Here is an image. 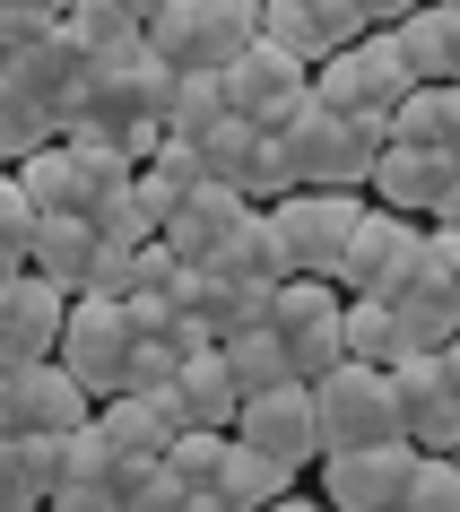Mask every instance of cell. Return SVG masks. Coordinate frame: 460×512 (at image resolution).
I'll use <instances>...</instances> for the list:
<instances>
[{
  "mask_svg": "<svg viewBox=\"0 0 460 512\" xmlns=\"http://www.w3.org/2000/svg\"><path fill=\"white\" fill-rule=\"evenodd\" d=\"M0 79H18V96H27V105L44 113V122H53V131H70V122L87 113V87H96V61H87L79 44H70V27H53L44 44H27V53L9 61Z\"/></svg>",
  "mask_w": 460,
  "mask_h": 512,
  "instance_id": "7c38bea8",
  "label": "cell"
},
{
  "mask_svg": "<svg viewBox=\"0 0 460 512\" xmlns=\"http://www.w3.org/2000/svg\"><path fill=\"white\" fill-rule=\"evenodd\" d=\"M131 348H139L131 304H113V296H70V322H61V365H70V382H79L96 408L131 391Z\"/></svg>",
  "mask_w": 460,
  "mask_h": 512,
  "instance_id": "3957f363",
  "label": "cell"
},
{
  "mask_svg": "<svg viewBox=\"0 0 460 512\" xmlns=\"http://www.w3.org/2000/svg\"><path fill=\"white\" fill-rule=\"evenodd\" d=\"M261 9L270 0H165L148 18L157 61H174L183 79H226L235 61L261 44Z\"/></svg>",
  "mask_w": 460,
  "mask_h": 512,
  "instance_id": "7a4b0ae2",
  "label": "cell"
},
{
  "mask_svg": "<svg viewBox=\"0 0 460 512\" xmlns=\"http://www.w3.org/2000/svg\"><path fill=\"white\" fill-rule=\"evenodd\" d=\"M296 495V469H278V460H261V452H226V469H217V504L226 512H270V504H287Z\"/></svg>",
  "mask_w": 460,
  "mask_h": 512,
  "instance_id": "603a6c76",
  "label": "cell"
},
{
  "mask_svg": "<svg viewBox=\"0 0 460 512\" xmlns=\"http://www.w3.org/2000/svg\"><path fill=\"white\" fill-rule=\"evenodd\" d=\"M252 200L244 191H226V183H209V191H191L183 209L165 217V243H174V252H183V270H200V278H217L226 270V252H235V243H244V226H252Z\"/></svg>",
  "mask_w": 460,
  "mask_h": 512,
  "instance_id": "4fadbf2b",
  "label": "cell"
},
{
  "mask_svg": "<svg viewBox=\"0 0 460 512\" xmlns=\"http://www.w3.org/2000/svg\"><path fill=\"white\" fill-rule=\"evenodd\" d=\"M53 139H61V131L27 105V96H18V79H0V174H18V165H27L35 148H53Z\"/></svg>",
  "mask_w": 460,
  "mask_h": 512,
  "instance_id": "f1b7e54d",
  "label": "cell"
},
{
  "mask_svg": "<svg viewBox=\"0 0 460 512\" xmlns=\"http://www.w3.org/2000/svg\"><path fill=\"white\" fill-rule=\"evenodd\" d=\"M339 339H348V365H400V313H391V296H348V313H339Z\"/></svg>",
  "mask_w": 460,
  "mask_h": 512,
  "instance_id": "cb8c5ba5",
  "label": "cell"
},
{
  "mask_svg": "<svg viewBox=\"0 0 460 512\" xmlns=\"http://www.w3.org/2000/svg\"><path fill=\"white\" fill-rule=\"evenodd\" d=\"M226 105H235V122H252V131H287L304 105H313V70L304 61H287L278 44H252L235 70H226Z\"/></svg>",
  "mask_w": 460,
  "mask_h": 512,
  "instance_id": "30bf717a",
  "label": "cell"
},
{
  "mask_svg": "<svg viewBox=\"0 0 460 512\" xmlns=\"http://www.w3.org/2000/svg\"><path fill=\"white\" fill-rule=\"evenodd\" d=\"M191 512H226V504H217V495H191Z\"/></svg>",
  "mask_w": 460,
  "mask_h": 512,
  "instance_id": "ee69618b",
  "label": "cell"
},
{
  "mask_svg": "<svg viewBox=\"0 0 460 512\" xmlns=\"http://www.w3.org/2000/svg\"><path fill=\"white\" fill-rule=\"evenodd\" d=\"M44 9H53V18H70V0H44Z\"/></svg>",
  "mask_w": 460,
  "mask_h": 512,
  "instance_id": "f6af8a7d",
  "label": "cell"
},
{
  "mask_svg": "<svg viewBox=\"0 0 460 512\" xmlns=\"http://www.w3.org/2000/svg\"><path fill=\"white\" fill-rule=\"evenodd\" d=\"M96 261H105V235L96 217H35V243H27V270L61 296H87L96 287Z\"/></svg>",
  "mask_w": 460,
  "mask_h": 512,
  "instance_id": "ac0fdd59",
  "label": "cell"
},
{
  "mask_svg": "<svg viewBox=\"0 0 460 512\" xmlns=\"http://www.w3.org/2000/svg\"><path fill=\"white\" fill-rule=\"evenodd\" d=\"M270 296H278V287H244V278H200L183 313H200V322L217 330V348H226V339H244V330H270Z\"/></svg>",
  "mask_w": 460,
  "mask_h": 512,
  "instance_id": "44dd1931",
  "label": "cell"
},
{
  "mask_svg": "<svg viewBox=\"0 0 460 512\" xmlns=\"http://www.w3.org/2000/svg\"><path fill=\"white\" fill-rule=\"evenodd\" d=\"M408 287H434V296L460 304V226H426V261H417Z\"/></svg>",
  "mask_w": 460,
  "mask_h": 512,
  "instance_id": "e575fe53",
  "label": "cell"
},
{
  "mask_svg": "<svg viewBox=\"0 0 460 512\" xmlns=\"http://www.w3.org/2000/svg\"><path fill=\"white\" fill-rule=\"evenodd\" d=\"M226 452H235V434H209V426H191L174 452H165V469L191 486V495H217V469H226Z\"/></svg>",
  "mask_w": 460,
  "mask_h": 512,
  "instance_id": "1f68e13d",
  "label": "cell"
},
{
  "mask_svg": "<svg viewBox=\"0 0 460 512\" xmlns=\"http://www.w3.org/2000/svg\"><path fill=\"white\" fill-rule=\"evenodd\" d=\"M339 313H348V296H339L330 278H287V287L270 296V330H278V348L296 356L304 382H322V374H339V365H348Z\"/></svg>",
  "mask_w": 460,
  "mask_h": 512,
  "instance_id": "52a82bcc",
  "label": "cell"
},
{
  "mask_svg": "<svg viewBox=\"0 0 460 512\" xmlns=\"http://www.w3.org/2000/svg\"><path fill=\"white\" fill-rule=\"evenodd\" d=\"M174 400H183L191 426L235 434V417H244V391H235V374H226V348H217V356H191L183 374H174Z\"/></svg>",
  "mask_w": 460,
  "mask_h": 512,
  "instance_id": "ffe728a7",
  "label": "cell"
},
{
  "mask_svg": "<svg viewBox=\"0 0 460 512\" xmlns=\"http://www.w3.org/2000/svg\"><path fill=\"white\" fill-rule=\"evenodd\" d=\"M408 96H417V70L400 61L391 35H365V44H348V53H330L313 70V105H330V113H374V122H391Z\"/></svg>",
  "mask_w": 460,
  "mask_h": 512,
  "instance_id": "5b68a950",
  "label": "cell"
},
{
  "mask_svg": "<svg viewBox=\"0 0 460 512\" xmlns=\"http://www.w3.org/2000/svg\"><path fill=\"white\" fill-rule=\"evenodd\" d=\"M27 243H35V200L18 174H0V252H18L27 261Z\"/></svg>",
  "mask_w": 460,
  "mask_h": 512,
  "instance_id": "d590c367",
  "label": "cell"
},
{
  "mask_svg": "<svg viewBox=\"0 0 460 512\" xmlns=\"http://www.w3.org/2000/svg\"><path fill=\"white\" fill-rule=\"evenodd\" d=\"M417 261H426V226L374 209L365 226H356V243H348V261H339L330 287H339V296H400L408 278H417Z\"/></svg>",
  "mask_w": 460,
  "mask_h": 512,
  "instance_id": "9c48e42d",
  "label": "cell"
},
{
  "mask_svg": "<svg viewBox=\"0 0 460 512\" xmlns=\"http://www.w3.org/2000/svg\"><path fill=\"white\" fill-rule=\"evenodd\" d=\"M408 469H417V443H365V452H322V504H330V512H400Z\"/></svg>",
  "mask_w": 460,
  "mask_h": 512,
  "instance_id": "5bb4252c",
  "label": "cell"
},
{
  "mask_svg": "<svg viewBox=\"0 0 460 512\" xmlns=\"http://www.w3.org/2000/svg\"><path fill=\"white\" fill-rule=\"evenodd\" d=\"M452 183H460V165L452 157H434V148H382V165H374V209H391V217H434L443 200H452Z\"/></svg>",
  "mask_w": 460,
  "mask_h": 512,
  "instance_id": "e0dca14e",
  "label": "cell"
},
{
  "mask_svg": "<svg viewBox=\"0 0 460 512\" xmlns=\"http://www.w3.org/2000/svg\"><path fill=\"white\" fill-rule=\"evenodd\" d=\"M452 460H460V452H452Z\"/></svg>",
  "mask_w": 460,
  "mask_h": 512,
  "instance_id": "7dc6e473",
  "label": "cell"
},
{
  "mask_svg": "<svg viewBox=\"0 0 460 512\" xmlns=\"http://www.w3.org/2000/svg\"><path fill=\"white\" fill-rule=\"evenodd\" d=\"M434 226H460V183H452V200H443V209H434Z\"/></svg>",
  "mask_w": 460,
  "mask_h": 512,
  "instance_id": "60d3db41",
  "label": "cell"
},
{
  "mask_svg": "<svg viewBox=\"0 0 460 512\" xmlns=\"http://www.w3.org/2000/svg\"><path fill=\"white\" fill-rule=\"evenodd\" d=\"M391 313H400V348H408V356H443V348L460 339V304L434 296V287H400Z\"/></svg>",
  "mask_w": 460,
  "mask_h": 512,
  "instance_id": "d4e9b609",
  "label": "cell"
},
{
  "mask_svg": "<svg viewBox=\"0 0 460 512\" xmlns=\"http://www.w3.org/2000/svg\"><path fill=\"white\" fill-rule=\"evenodd\" d=\"M443 374H452V391H460V339H452V348H443Z\"/></svg>",
  "mask_w": 460,
  "mask_h": 512,
  "instance_id": "7bdbcfd3",
  "label": "cell"
},
{
  "mask_svg": "<svg viewBox=\"0 0 460 512\" xmlns=\"http://www.w3.org/2000/svg\"><path fill=\"white\" fill-rule=\"evenodd\" d=\"M313 417H322V452H365V443H408L400 434V391L382 365H339L313 382Z\"/></svg>",
  "mask_w": 460,
  "mask_h": 512,
  "instance_id": "277c9868",
  "label": "cell"
},
{
  "mask_svg": "<svg viewBox=\"0 0 460 512\" xmlns=\"http://www.w3.org/2000/svg\"><path fill=\"white\" fill-rule=\"evenodd\" d=\"M278 148H287V165H296V191H365L374 165H382V148H391V122L304 105L296 122L278 131Z\"/></svg>",
  "mask_w": 460,
  "mask_h": 512,
  "instance_id": "6da1fadb",
  "label": "cell"
},
{
  "mask_svg": "<svg viewBox=\"0 0 460 512\" xmlns=\"http://www.w3.org/2000/svg\"><path fill=\"white\" fill-rule=\"evenodd\" d=\"M400 512H460V460L452 452H417V469L400 486Z\"/></svg>",
  "mask_w": 460,
  "mask_h": 512,
  "instance_id": "4dcf8cb0",
  "label": "cell"
},
{
  "mask_svg": "<svg viewBox=\"0 0 460 512\" xmlns=\"http://www.w3.org/2000/svg\"><path fill=\"white\" fill-rule=\"evenodd\" d=\"M270 217H278V235H287L296 278H339V261H348L356 226L374 217V200L365 191H287Z\"/></svg>",
  "mask_w": 460,
  "mask_h": 512,
  "instance_id": "8992f818",
  "label": "cell"
},
{
  "mask_svg": "<svg viewBox=\"0 0 460 512\" xmlns=\"http://www.w3.org/2000/svg\"><path fill=\"white\" fill-rule=\"evenodd\" d=\"M217 278H244V287H287V278H296V261H287V235H278V217H270V209L244 226V243L226 252V270H217Z\"/></svg>",
  "mask_w": 460,
  "mask_h": 512,
  "instance_id": "4316f807",
  "label": "cell"
},
{
  "mask_svg": "<svg viewBox=\"0 0 460 512\" xmlns=\"http://www.w3.org/2000/svg\"><path fill=\"white\" fill-rule=\"evenodd\" d=\"M443 9H460V0H443Z\"/></svg>",
  "mask_w": 460,
  "mask_h": 512,
  "instance_id": "bcb514c9",
  "label": "cell"
},
{
  "mask_svg": "<svg viewBox=\"0 0 460 512\" xmlns=\"http://www.w3.org/2000/svg\"><path fill=\"white\" fill-rule=\"evenodd\" d=\"M226 113H235V105H226V79H174V96H165V139L200 148Z\"/></svg>",
  "mask_w": 460,
  "mask_h": 512,
  "instance_id": "83f0119b",
  "label": "cell"
},
{
  "mask_svg": "<svg viewBox=\"0 0 460 512\" xmlns=\"http://www.w3.org/2000/svg\"><path fill=\"white\" fill-rule=\"evenodd\" d=\"M391 391H400V434L417 452H460V391L443 374V356H400Z\"/></svg>",
  "mask_w": 460,
  "mask_h": 512,
  "instance_id": "9a60e30c",
  "label": "cell"
},
{
  "mask_svg": "<svg viewBox=\"0 0 460 512\" xmlns=\"http://www.w3.org/2000/svg\"><path fill=\"white\" fill-rule=\"evenodd\" d=\"M270 512H330L322 495H287V504H270Z\"/></svg>",
  "mask_w": 460,
  "mask_h": 512,
  "instance_id": "f35d334b",
  "label": "cell"
},
{
  "mask_svg": "<svg viewBox=\"0 0 460 512\" xmlns=\"http://www.w3.org/2000/svg\"><path fill=\"white\" fill-rule=\"evenodd\" d=\"M261 139L270 131H252V122H217L209 139H200V157H209V183H226V191H244V174H252V157H261Z\"/></svg>",
  "mask_w": 460,
  "mask_h": 512,
  "instance_id": "f546056e",
  "label": "cell"
},
{
  "mask_svg": "<svg viewBox=\"0 0 460 512\" xmlns=\"http://www.w3.org/2000/svg\"><path fill=\"white\" fill-rule=\"evenodd\" d=\"M391 139H400V148H434V157L460 165V87H417V96L391 113Z\"/></svg>",
  "mask_w": 460,
  "mask_h": 512,
  "instance_id": "7402d4cb",
  "label": "cell"
},
{
  "mask_svg": "<svg viewBox=\"0 0 460 512\" xmlns=\"http://www.w3.org/2000/svg\"><path fill=\"white\" fill-rule=\"evenodd\" d=\"M18 278H27V261H18V252H0V287H18Z\"/></svg>",
  "mask_w": 460,
  "mask_h": 512,
  "instance_id": "ab89813d",
  "label": "cell"
},
{
  "mask_svg": "<svg viewBox=\"0 0 460 512\" xmlns=\"http://www.w3.org/2000/svg\"><path fill=\"white\" fill-rule=\"evenodd\" d=\"M96 426V400H87L70 365L44 356V365H0V434L18 443V434H79Z\"/></svg>",
  "mask_w": 460,
  "mask_h": 512,
  "instance_id": "ba28073f",
  "label": "cell"
},
{
  "mask_svg": "<svg viewBox=\"0 0 460 512\" xmlns=\"http://www.w3.org/2000/svg\"><path fill=\"white\" fill-rule=\"evenodd\" d=\"M122 512H191V486L174 478L165 460H148V469L122 478Z\"/></svg>",
  "mask_w": 460,
  "mask_h": 512,
  "instance_id": "d6a6232c",
  "label": "cell"
},
{
  "mask_svg": "<svg viewBox=\"0 0 460 512\" xmlns=\"http://www.w3.org/2000/svg\"><path fill=\"white\" fill-rule=\"evenodd\" d=\"M44 512H122V478H61Z\"/></svg>",
  "mask_w": 460,
  "mask_h": 512,
  "instance_id": "74e56055",
  "label": "cell"
},
{
  "mask_svg": "<svg viewBox=\"0 0 460 512\" xmlns=\"http://www.w3.org/2000/svg\"><path fill=\"white\" fill-rule=\"evenodd\" d=\"M96 426H105V443H113L122 469H148V460H165L191 434V417H183L174 391H131V400H105V408H96Z\"/></svg>",
  "mask_w": 460,
  "mask_h": 512,
  "instance_id": "2e32d148",
  "label": "cell"
},
{
  "mask_svg": "<svg viewBox=\"0 0 460 512\" xmlns=\"http://www.w3.org/2000/svg\"><path fill=\"white\" fill-rule=\"evenodd\" d=\"M391 44L417 70V87H460V9H443V0L408 9L400 27H391Z\"/></svg>",
  "mask_w": 460,
  "mask_h": 512,
  "instance_id": "d6986e66",
  "label": "cell"
},
{
  "mask_svg": "<svg viewBox=\"0 0 460 512\" xmlns=\"http://www.w3.org/2000/svg\"><path fill=\"white\" fill-rule=\"evenodd\" d=\"M226 374H235V391H244V400L304 382V374H296V356L278 348V330H244V339H226Z\"/></svg>",
  "mask_w": 460,
  "mask_h": 512,
  "instance_id": "484cf974",
  "label": "cell"
},
{
  "mask_svg": "<svg viewBox=\"0 0 460 512\" xmlns=\"http://www.w3.org/2000/svg\"><path fill=\"white\" fill-rule=\"evenodd\" d=\"M174 374H183V356L165 348V339H139L131 348V391H174ZM122 391V400H131Z\"/></svg>",
  "mask_w": 460,
  "mask_h": 512,
  "instance_id": "8d00e7d4",
  "label": "cell"
},
{
  "mask_svg": "<svg viewBox=\"0 0 460 512\" xmlns=\"http://www.w3.org/2000/svg\"><path fill=\"white\" fill-rule=\"evenodd\" d=\"M235 443L278 469H322V417H313V382H287V391H261L235 417Z\"/></svg>",
  "mask_w": 460,
  "mask_h": 512,
  "instance_id": "8fae6325",
  "label": "cell"
},
{
  "mask_svg": "<svg viewBox=\"0 0 460 512\" xmlns=\"http://www.w3.org/2000/svg\"><path fill=\"white\" fill-rule=\"evenodd\" d=\"M53 27H61V18L44 9V0H0V70L27 53V44H44Z\"/></svg>",
  "mask_w": 460,
  "mask_h": 512,
  "instance_id": "836d02e7",
  "label": "cell"
},
{
  "mask_svg": "<svg viewBox=\"0 0 460 512\" xmlns=\"http://www.w3.org/2000/svg\"><path fill=\"white\" fill-rule=\"evenodd\" d=\"M122 9H131V18H139V27H148V18H157V9H165V0H122Z\"/></svg>",
  "mask_w": 460,
  "mask_h": 512,
  "instance_id": "b9f144b4",
  "label": "cell"
}]
</instances>
